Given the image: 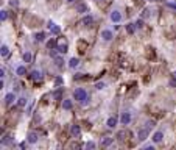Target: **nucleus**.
<instances>
[{
  "mask_svg": "<svg viewBox=\"0 0 176 150\" xmlns=\"http://www.w3.org/2000/svg\"><path fill=\"white\" fill-rule=\"evenodd\" d=\"M38 141H39V138H38V133L36 131H30L27 135V142L28 144H36Z\"/></svg>",
  "mask_w": 176,
  "mask_h": 150,
  "instance_id": "14",
  "label": "nucleus"
},
{
  "mask_svg": "<svg viewBox=\"0 0 176 150\" xmlns=\"http://www.w3.org/2000/svg\"><path fill=\"white\" fill-rule=\"evenodd\" d=\"M77 11L81 13V14H83V13H87V11H89V6H87L84 2H78V5H77Z\"/></svg>",
  "mask_w": 176,
  "mask_h": 150,
  "instance_id": "20",
  "label": "nucleus"
},
{
  "mask_svg": "<svg viewBox=\"0 0 176 150\" xmlns=\"http://www.w3.org/2000/svg\"><path fill=\"white\" fill-rule=\"evenodd\" d=\"M30 78H31L33 81H41V80H42V72H41L39 69H33V70L30 72Z\"/></svg>",
  "mask_w": 176,
  "mask_h": 150,
  "instance_id": "9",
  "label": "nucleus"
},
{
  "mask_svg": "<svg viewBox=\"0 0 176 150\" xmlns=\"http://www.w3.org/2000/svg\"><path fill=\"white\" fill-rule=\"evenodd\" d=\"M146 2H153V0H146Z\"/></svg>",
  "mask_w": 176,
  "mask_h": 150,
  "instance_id": "38",
  "label": "nucleus"
},
{
  "mask_svg": "<svg viewBox=\"0 0 176 150\" xmlns=\"http://www.w3.org/2000/svg\"><path fill=\"white\" fill-rule=\"evenodd\" d=\"M14 100H16V94L14 92H8L6 95H5V105H13L14 103Z\"/></svg>",
  "mask_w": 176,
  "mask_h": 150,
  "instance_id": "15",
  "label": "nucleus"
},
{
  "mask_svg": "<svg viewBox=\"0 0 176 150\" xmlns=\"http://www.w3.org/2000/svg\"><path fill=\"white\" fill-rule=\"evenodd\" d=\"M34 39H36L38 42H44V41L47 39V35H45V31H39V33H36V35H34Z\"/></svg>",
  "mask_w": 176,
  "mask_h": 150,
  "instance_id": "23",
  "label": "nucleus"
},
{
  "mask_svg": "<svg viewBox=\"0 0 176 150\" xmlns=\"http://www.w3.org/2000/svg\"><path fill=\"white\" fill-rule=\"evenodd\" d=\"M151 139H153L154 144H161V142L164 141V131H162V130H156V131L153 133V138H151Z\"/></svg>",
  "mask_w": 176,
  "mask_h": 150,
  "instance_id": "7",
  "label": "nucleus"
},
{
  "mask_svg": "<svg viewBox=\"0 0 176 150\" xmlns=\"http://www.w3.org/2000/svg\"><path fill=\"white\" fill-rule=\"evenodd\" d=\"M56 45H58V41H56L55 38H50V39L45 42V47H47V48H50V50H52L53 47H56Z\"/></svg>",
  "mask_w": 176,
  "mask_h": 150,
  "instance_id": "21",
  "label": "nucleus"
},
{
  "mask_svg": "<svg viewBox=\"0 0 176 150\" xmlns=\"http://www.w3.org/2000/svg\"><path fill=\"white\" fill-rule=\"evenodd\" d=\"M117 136H118V139H125V131H120Z\"/></svg>",
  "mask_w": 176,
  "mask_h": 150,
  "instance_id": "33",
  "label": "nucleus"
},
{
  "mask_svg": "<svg viewBox=\"0 0 176 150\" xmlns=\"http://www.w3.org/2000/svg\"><path fill=\"white\" fill-rule=\"evenodd\" d=\"M22 60H23V63H31V60H33V55H31V52H23V55H22Z\"/></svg>",
  "mask_w": 176,
  "mask_h": 150,
  "instance_id": "24",
  "label": "nucleus"
},
{
  "mask_svg": "<svg viewBox=\"0 0 176 150\" xmlns=\"http://www.w3.org/2000/svg\"><path fill=\"white\" fill-rule=\"evenodd\" d=\"M150 130H151V128L146 127V125H145V127H142V128L137 131V139H139V141H145V139L150 136Z\"/></svg>",
  "mask_w": 176,
  "mask_h": 150,
  "instance_id": "6",
  "label": "nucleus"
},
{
  "mask_svg": "<svg viewBox=\"0 0 176 150\" xmlns=\"http://www.w3.org/2000/svg\"><path fill=\"white\" fill-rule=\"evenodd\" d=\"M100 38H102L103 42H111L114 39V31L111 28H103L102 33H100Z\"/></svg>",
  "mask_w": 176,
  "mask_h": 150,
  "instance_id": "2",
  "label": "nucleus"
},
{
  "mask_svg": "<svg viewBox=\"0 0 176 150\" xmlns=\"http://www.w3.org/2000/svg\"><path fill=\"white\" fill-rule=\"evenodd\" d=\"M0 55H2V58L10 56V47L6 44H2V47H0Z\"/></svg>",
  "mask_w": 176,
  "mask_h": 150,
  "instance_id": "19",
  "label": "nucleus"
},
{
  "mask_svg": "<svg viewBox=\"0 0 176 150\" xmlns=\"http://www.w3.org/2000/svg\"><path fill=\"white\" fill-rule=\"evenodd\" d=\"M137 28H139V27H137V23H136V22H128L126 25H125V30H126L128 35H134Z\"/></svg>",
  "mask_w": 176,
  "mask_h": 150,
  "instance_id": "10",
  "label": "nucleus"
},
{
  "mask_svg": "<svg viewBox=\"0 0 176 150\" xmlns=\"http://www.w3.org/2000/svg\"><path fill=\"white\" fill-rule=\"evenodd\" d=\"M109 19H111V22H114V23H120L122 20H123V13L120 11V10H112L111 11V14H109Z\"/></svg>",
  "mask_w": 176,
  "mask_h": 150,
  "instance_id": "3",
  "label": "nucleus"
},
{
  "mask_svg": "<svg viewBox=\"0 0 176 150\" xmlns=\"http://www.w3.org/2000/svg\"><path fill=\"white\" fill-rule=\"evenodd\" d=\"M0 17H2V22L6 20V10H2V11H0Z\"/></svg>",
  "mask_w": 176,
  "mask_h": 150,
  "instance_id": "30",
  "label": "nucleus"
},
{
  "mask_svg": "<svg viewBox=\"0 0 176 150\" xmlns=\"http://www.w3.org/2000/svg\"><path fill=\"white\" fill-rule=\"evenodd\" d=\"M173 77H176V70H174V72H173Z\"/></svg>",
  "mask_w": 176,
  "mask_h": 150,
  "instance_id": "37",
  "label": "nucleus"
},
{
  "mask_svg": "<svg viewBox=\"0 0 176 150\" xmlns=\"http://www.w3.org/2000/svg\"><path fill=\"white\" fill-rule=\"evenodd\" d=\"M55 83L56 85H62V78H55Z\"/></svg>",
  "mask_w": 176,
  "mask_h": 150,
  "instance_id": "35",
  "label": "nucleus"
},
{
  "mask_svg": "<svg viewBox=\"0 0 176 150\" xmlns=\"http://www.w3.org/2000/svg\"><path fill=\"white\" fill-rule=\"evenodd\" d=\"M97 147V142H94V141H89L86 145H84V148H95Z\"/></svg>",
  "mask_w": 176,
  "mask_h": 150,
  "instance_id": "29",
  "label": "nucleus"
},
{
  "mask_svg": "<svg viewBox=\"0 0 176 150\" xmlns=\"http://www.w3.org/2000/svg\"><path fill=\"white\" fill-rule=\"evenodd\" d=\"M0 77H2V78H5V69H3V67L0 69Z\"/></svg>",
  "mask_w": 176,
  "mask_h": 150,
  "instance_id": "34",
  "label": "nucleus"
},
{
  "mask_svg": "<svg viewBox=\"0 0 176 150\" xmlns=\"http://www.w3.org/2000/svg\"><path fill=\"white\" fill-rule=\"evenodd\" d=\"M70 135H72L73 138H78V136L81 135V128H80V125H77V123L70 125Z\"/></svg>",
  "mask_w": 176,
  "mask_h": 150,
  "instance_id": "12",
  "label": "nucleus"
},
{
  "mask_svg": "<svg viewBox=\"0 0 176 150\" xmlns=\"http://www.w3.org/2000/svg\"><path fill=\"white\" fill-rule=\"evenodd\" d=\"M72 108H73V102H72L70 98H64L62 100V110L64 111H70Z\"/></svg>",
  "mask_w": 176,
  "mask_h": 150,
  "instance_id": "17",
  "label": "nucleus"
},
{
  "mask_svg": "<svg viewBox=\"0 0 176 150\" xmlns=\"http://www.w3.org/2000/svg\"><path fill=\"white\" fill-rule=\"evenodd\" d=\"M94 23H95V17H94L92 14H84V16L81 17V25H83V27L90 28Z\"/></svg>",
  "mask_w": 176,
  "mask_h": 150,
  "instance_id": "4",
  "label": "nucleus"
},
{
  "mask_svg": "<svg viewBox=\"0 0 176 150\" xmlns=\"http://www.w3.org/2000/svg\"><path fill=\"white\" fill-rule=\"evenodd\" d=\"M117 123H118V119H117L115 116H111V117L106 119V127H108V128H115Z\"/></svg>",
  "mask_w": 176,
  "mask_h": 150,
  "instance_id": "11",
  "label": "nucleus"
},
{
  "mask_svg": "<svg viewBox=\"0 0 176 150\" xmlns=\"http://www.w3.org/2000/svg\"><path fill=\"white\" fill-rule=\"evenodd\" d=\"M114 144V138H111V136H103L102 139H100V145H102V147H111Z\"/></svg>",
  "mask_w": 176,
  "mask_h": 150,
  "instance_id": "8",
  "label": "nucleus"
},
{
  "mask_svg": "<svg viewBox=\"0 0 176 150\" xmlns=\"http://www.w3.org/2000/svg\"><path fill=\"white\" fill-rule=\"evenodd\" d=\"M142 148H148V150H151V148H154V144H143V145H142Z\"/></svg>",
  "mask_w": 176,
  "mask_h": 150,
  "instance_id": "31",
  "label": "nucleus"
},
{
  "mask_svg": "<svg viewBox=\"0 0 176 150\" xmlns=\"http://www.w3.org/2000/svg\"><path fill=\"white\" fill-rule=\"evenodd\" d=\"M105 88H106V83H105V81H97V83H95V89H97V91H103Z\"/></svg>",
  "mask_w": 176,
  "mask_h": 150,
  "instance_id": "27",
  "label": "nucleus"
},
{
  "mask_svg": "<svg viewBox=\"0 0 176 150\" xmlns=\"http://www.w3.org/2000/svg\"><path fill=\"white\" fill-rule=\"evenodd\" d=\"M95 2H100V0H95Z\"/></svg>",
  "mask_w": 176,
  "mask_h": 150,
  "instance_id": "39",
  "label": "nucleus"
},
{
  "mask_svg": "<svg viewBox=\"0 0 176 150\" xmlns=\"http://www.w3.org/2000/svg\"><path fill=\"white\" fill-rule=\"evenodd\" d=\"M150 13H151V11H150L148 8H146V10H143V13H142V19H145V20H146V19H150V17H151V14H150Z\"/></svg>",
  "mask_w": 176,
  "mask_h": 150,
  "instance_id": "28",
  "label": "nucleus"
},
{
  "mask_svg": "<svg viewBox=\"0 0 176 150\" xmlns=\"http://www.w3.org/2000/svg\"><path fill=\"white\" fill-rule=\"evenodd\" d=\"M67 66H69L70 69H77V67L80 66V60H78L77 56H73V58H70V60H69Z\"/></svg>",
  "mask_w": 176,
  "mask_h": 150,
  "instance_id": "18",
  "label": "nucleus"
},
{
  "mask_svg": "<svg viewBox=\"0 0 176 150\" xmlns=\"http://www.w3.org/2000/svg\"><path fill=\"white\" fill-rule=\"evenodd\" d=\"M17 105H19L20 108H23L25 105H27V97H19V98H17Z\"/></svg>",
  "mask_w": 176,
  "mask_h": 150,
  "instance_id": "26",
  "label": "nucleus"
},
{
  "mask_svg": "<svg viewBox=\"0 0 176 150\" xmlns=\"http://www.w3.org/2000/svg\"><path fill=\"white\" fill-rule=\"evenodd\" d=\"M6 144H8V145H11V144H13V138H11L10 135H8V136L5 135V136L2 138V145H6Z\"/></svg>",
  "mask_w": 176,
  "mask_h": 150,
  "instance_id": "25",
  "label": "nucleus"
},
{
  "mask_svg": "<svg viewBox=\"0 0 176 150\" xmlns=\"http://www.w3.org/2000/svg\"><path fill=\"white\" fill-rule=\"evenodd\" d=\"M48 30L52 31L53 35H59V33H61L59 25H56V23H55V22H52V20H48Z\"/></svg>",
  "mask_w": 176,
  "mask_h": 150,
  "instance_id": "13",
  "label": "nucleus"
},
{
  "mask_svg": "<svg viewBox=\"0 0 176 150\" xmlns=\"http://www.w3.org/2000/svg\"><path fill=\"white\" fill-rule=\"evenodd\" d=\"M56 50L61 53V55H64V53H67V50H69V47H67V42H58V45H56Z\"/></svg>",
  "mask_w": 176,
  "mask_h": 150,
  "instance_id": "16",
  "label": "nucleus"
},
{
  "mask_svg": "<svg viewBox=\"0 0 176 150\" xmlns=\"http://www.w3.org/2000/svg\"><path fill=\"white\" fill-rule=\"evenodd\" d=\"M73 100H77L80 105H87L89 94L84 88H75L73 89Z\"/></svg>",
  "mask_w": 176,
  "mask_h": 150,
  "instance_id": "1",
  "label": "nucleus"
},
{
  "mask_svg": "<svg viewBox=\"0 0 176 150\" xmlns=\"http://www.w3.org/2000/svg\"><path fill=\"white\" fill-rule=\"evenodd\" d=\"M167 5H168V8H173V10H176V3H174V2H171V0H168V2H167Z\"/></svg>",
  "mask_w": 176,
  "mask_h": 150,
  "instance_id": "32",
  "label": "nucleus"
},
{
  "mask_svg": "<svg viewBox=\"0 0 176 150\" xmlns=\"http://www.w3.org/2000/svg\"><path fill=\"white\" fill-rule=\"evenodd\" d=\"M131 122H133V114L130 111H123L120 114V123L122 125H130Z\"/></svg>",
  "mask_w": 176,
  "mask_h": 150,
  "instance_id": "5",
  "label": "nucleus"
},
{
  "mask_svg": "<svg viewBox=\"0 0 176 150\" xmlns=\"http://www.w3.org/2000/svg\"><path fill=\"white\" fill-rule=\"evenodd\" d=\"M16 75H19V77L27 75V67H25V66H17L16 67Z\"/></svg>",
  "mask_w": 176,
  "mask_h": 150,
  "instance_id": "22",
  "label": "nucleus"
},
{
  "mask_svg": "<svg viewBox=\"0 0 176 150\" xmlns=\"http://www.w3.org/2000/svg\"><path fill=\"white\" fill-rule=\"evenodd\" d=\"M66 3H73V2H77V0H64Z\"/></svg>",
  "mask_w": 176,
  "mask_h": 150,
  "instance_id": "36",
  "label": "nucleus"
}]
</instances>
